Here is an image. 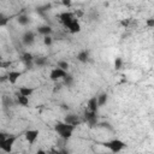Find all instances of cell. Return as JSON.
<instances>
[{
  "instance_id": "836d02e7",
  "label": "cell",
  "mask_w": 154,
  "mask_h": 154,
  "mask_svg": "<svg viewBox=\"0 0 154 154\" xmlns=\"http://www.w3.org/2000/svg\"><path fill=\"white\" fill-rule=\"evenodd\" d=\"M1 60H2V57H1V54H0V61H1Z\"/></svg>"
},
{
  "instance_id": "3957f363",
  "label": "cell",
  "mask_w": 154,
  "mask_h": 154,
  "mask_svg": "<svg viewBox=\"0 0 154 154\" xmlns=\"http://www.w3.org/2000/svg\"><path fill=\"white\" fill-rule=\"evenodd\" d=\"M66 73H67V72H66L65 70H63V69H60V67H55V69H53V70L51 71L49 78H51L52 81H58V79L63 78Z\"/></svg>"
},
{
  "instance_id": "30bf717a",
  "label": "cell",
  "mask_w": 154,
  "mask_h": 154,
  "mask_svg": "<svg viewBox=\"0 0 154 154\" xmlns=\"http://www.w3.org/2000/svg\"><path fill=\"white\" fill-rule=\"evenodd\" d=\"M67 29L70 30V32H72V34H77V32L81 31V25H79V23H78L77 19H73V20L67 25Z\"/></svg>"
},
{
  "instance_id": "277c9868",
  "label": "cell",
  "mask_w": 154,
  "mask_h": 154,
  "mask_svg": "<svg viewBox=\"0 0 154 154\" xmlns=\"http://www.w3.org/2000/svg\"><path fill=\"white\" fill-rule=\"evenodd\" d=\"M22 42L25 46H31L35 42V35L32 31H25L22 36Z\"/></svg>"
},
{
  "instance_id": "4316f807",
  "label": "cell",
  "mask_w": 154,
  "mask_h": 154,
  "mask_svg": "<svg viewBox=\"0 0 154 154\" xmlns=\"http://www.w3.org/2000/svg\"><path fill=\"white\" fill-rule=\"evenodd\" d=\"M11 65V63L10 61H6V63H2V60L0 61V67H2V69H5V67H8Z\"/></svg>"
},
{
  "instance_id": "5b68a950",
  "label": "cell",
  "mask_w": 154,
  "mask_h": 154,
  "mask_svg": "<svg viewBox=\"0 0 154 154\" xmlns=\"http://www.w3.org/2000/svg\"><path fill=\"white\" fill-rule=\"evenodd\" d=\"M84 118H85V122H87L90 126H93V125H95V124L97 123L96 112H91V111L87 109V111L84 112Z\"/></svg>"
},
{
  "instance_id": "4dcf8cb0",
  "label": "cell",
  "mask_w": 154,
  "mask_h": 154,
  "mask_svg": "<svg viewBox=\"0 0 154 154\" xmlns=\"http://www.w3.org/2000/svg\"><path fill=\"white\" fill-rule=\"evenodd\" d=\"M4 81H7V76H1L0 77V82H4Z\"/></svg>"
},
{
  "instance_id": "7402d4cb",
  "label": "cell",
  "mask_w": 154,
  "mask_h": 154,
  "mask_svg": "<svg viewBox=\"0 0 154 154\" xmlns=\"http://www.w3.org/2000/svg\"><path fill=\"white\" fill-rule=\"evenodd\" d=\"M60 135V137L63 138V140H69L71 136H72V130H67V131H63V132H60L59 134Z\"/></svg>"
},
{
  "instance_id": "83f0119b",
  "label": "cell",
  "mask_w": 154,
  "mask_h": 154,
  "mask_svg": "<svg viewBox=\"0 0 154 154\" xmlns=\"http://www.w3.org/2000/svg\"><path fill=\"white\" fill-rule=\"evenodd\" d=\"M61 4L64 5V6H66V7H70L71 6V0H61Z\"/></svg>"
},
{
  "instance_id": "8992f818",
  "label": "cell",
  "mask_w": 154,
  "mask_h": 154,
  "mask_svg": "<svg viewBox=\"0 0 154 154\" xmlns=\"http://www.w3.org/2000/svg\"><path fill=\"white\" fill-rule=\"evenodd\" d=\"M59 19H60L61 23L67 28V25L75 19V17H73V14H72L71 12H63V13L59 14Z\"/></svg>"
},
{
  "instance_id": "d6a6232c",
  "label": "cell",
  "mask_w": 154,
  "mask_h": 154,
  "mask_svg": "<svg viewBox=\"0 0 154 154\" xmlns=\"http://www.w3.org/2000/svg\"><path fill=\"white\" fill-rule=\"evenodd\" d=\"M1 25H5V24H4L2 22H0V26H1Z\"/></svg>"
},
{
  "instance_id": "f546056e",
  "label": "cell",
  "mask_w": 154,
  "mask_h": 154,
  "mask_svg": "<svg viewBox=\"0 0 154 154\" xmlns=\"http://www.w3.org/2000/svg\"><path fill=\"white\" fill-rule=\"evenodd\" d=\"M6 138V134H4V132H0V142L1 141H4Z\"/></svg>"
},
{
  "instance_id": "ac0fdd59",
  "label": "cell",
  "mask_w": 154,
  "mask_h": 154,
  "mask_svg": "<svg viewBox=\"0 0 154 154\" xmlns=\"http://www.w3.org/2000/svg\"><path fill=\"white\" fill-rule=\"evenodd\" d=\"M17 22H18V24H20V25H28L29 22H30V19H29L28 16H25V14H20V16H18Z\"/></svg>"
},
{
  "instance_id": "9c48e42d",
  "label": "cell",
  "mask_w": 154,
  "mask_h": 154,
  "mask_svg": "<svg viewBox=\"0 0 154 154\" xmlns=\"http://www.w3.org/2000/svg\"><path fill=\"white\" fill-rule=\"evenodd\" d=\"M20 76H22V72H20V71H10V73L7 75V81H8L10 83L14 84V83L19 79Z\"/></svg>"
},
{
  "instance_id": "d4e9b609",
  "label": "cell",
  "mask_w": 154,
  "mask_h": 154,
  "mask_svg": "<svg viewBox=\"0 0 154 154\" xmlns=\"http://www.w3.org/2000/svg\"><path fill=\"white\" fill-rule=\"evenodd\" d=\"M122 64H123L122 58H116V60H114V67H116V70H119L122 67Z\"/></svg>"
},
{
  "instance_id": "f1b7e54d",
  "label": "cell",
  "mask_w": 154,
  "mask_h": 154,
  "mask_svg": "<svg viewBox=\"0 0 154 154\" xmlns=\"http://www.w3.org/2000/svg\"><path fill=\"white\" fill-rule=\"evenodd\" d=\"M129 23H130V19H123V20L120 22V24H122L123 26H128Z\"/></svg>"
},
{
  "instance_id": "484cf974",
  "label": "cell",
  "mask_w": 154,
  "mask_h": 154,
  "mask_svg": "<svg viewBox=\"0 0 154 154\" xmlns=\"http://www.w3.org/2000/svg\"><path fill=\"white\" fill-rule=\"evenodd\" d=\"M147 25L149 26V28H153L154 26V19H152V18H149V19H147Z\"/></svg>"
},
{
  "instance_id": "8fae6325",
  "label": "cell",
  "mask_w": 154,
  "mask_h": 154,
  "mask_svg": "<svg viewBox=\"0 0 154 154\" xmlns=\"http://www.w3.org/2000/svg\"><path fill=\"white\" fill-rule=\"evenodd\" d=\"M65 123H67V124H71V125L76 126V125H78L81 122H79V119H78V117H77V116H75V114H69V116H66V117H65Z\"/></svg>"
},
{
  "instance_id": "6da1fadb",
  "label": "cell",
  "mask_w": 154,
  "mask_h": 154,
  "mask_svg": "<svg viewBox=\"0 0 154 154\" xmlns=\"http://www.w3.org/2000/svg\"><path fill=\"white\" fill-rule=\"evenodd\" d=\"M16 140H17V137H16V136L6 137L4 141H1V142H0V149H2V150H4V152H6V153H10V152L12 150V147H13V144H14Z\"/></svg>"
},
{
  "instance_id": "cb8c5ba5",
  "label": "cell",
  "mask_w": 154,
  "mask_h": 154,
  "mask_svg": "<svg viewBox=\"0 0 154 154\" xmlns=\"http://www.w3.org/2000/svg\"><path fill=\"white\" fill-rule=\"evenodd\" d=\"M52 42H53V38L51 37V35H46V36L43 37V43H45L46 46H51Z\"/></svg>"
},
{
  "instance_id": "2e32d148",
  "label": "cell",
  "mask_w": 154,
  "mask_h": 154,
  "mask_svg": "<svg viewBox=\"0 0 154 154\" xmlns=\"http://www.w3.org/2000/svg\"><path fill=\"white\" fill-rule=\"evenodd\" d=\"M34 93V88H29V87H20L19 88V94L24 95V96H30Z\"/></svg>"
},
{
  "instance_id": "5bb4252c",
  "label": "cell",
  "mask_w": 154,
  "mask_h": 154,
  "mask_svg": "<svg viewBox=\"0 0 154 154\" xmlns=\"http://www.w3.org/2000/svg\"><path fill=\"white\" fill-rule=\"evenodd\" d=\"M34 64L37 65L38 67H42V66H46L48 64V60L45 57H38V58H34Z\"/></svg>"
},
{
  "instance_id": "d6986e66",
  "label": "cell",
  "mask_w": 154,
  "mask_h": 154,
  "mask_svg": "<svg viewBox=\"0 0 154 154\" xmlns=\"http://www.w3.org/2000/svg\"><path fill=\"white\" fill-rule=\"evenodd\" d=\"M17 101H18L19 105L26 106V105H29V96H24V95L19 94V95L17 96Z\"/></svg>"
},
{
  "instance_id": "7c38bea8",
  "label": "cell",
  "mask_w": 154,
  "mask_h": 154,
  "mask_svg": "<svg viewBox=\"0 0 154 154\" xmlns=\"http://www.w3.org/2000/svg\"><path fill=\"white\" fill-rule=\"evenodd\" d=\"M97 99L96 97H91L89 101H88V106H87V109L91 111V112H97Z\"/></svg>"
},
{
  "instance_id": "ffe728a7",
  "label": "cell",
  "mask_w": 154,
  "mask_h": 154,
  "mask_svg": "<svg viewBox=\"0 0 154 154\" xmlns=\"http://www.w3.org/2000/svg\"><path fill=\"white\" fill-rule=\"evenodd\" d=\"M96 99H97V105H99V106H103V105L107 102V94L103 93V94L99 95Z\"/></svg>"
},
{
  "instance_id": "9a60e30c",
  "label": "cell",
  "mask_w": 154,
  "mask_h": 154,
  "mask_svg": "<svg viewBox=\"0 0 154 154\" xmlns=\"http://www.w3.org/2000/svg\"><path fill=\"white\" fill-rule=\"evenodd\" d=\"M88 58H89V53L87 51H81L78 54H77V59L81 61V63H87L88 61Z\"/></svg>"
},
{
  "instance_id": "4fadbf2b",
  "label": "cell",
  "mask_w": 154,
  "mask_h": 154,
  "mask_svg": "<svg viewBox=\"0 0 154 154\" xmlns=\"http://www.w3.org/2000/svg\"><path fill=\"white\" fill-rule=\"evenodd\" d=\"M37 31L40 32V34H42V35H51L52 34V28L49 26V25H41V26H38L37 28Z\"/></svg>"
},
{
  "instance_id": "ba28073f",
  "label": "cell",
  "mask_w": 154,
  "mask_h": 154,
  "mask_svg": "<svg viewBox=\"0 0 154 154\" xmlns=\"http://www.w3.org/2000/svg\"><path fill=\"white\" fill-rule=\"evenodd\" d=\"M38 130H28L26 132H25V140L30 143V144H32L35 141H36V138L38 137Z\"/></svg>"
},
{
  "instance_id": "603a6c76",
  "label": "cell",
  "mask_w": 154,
  "mask_h": 154,
  "mask_svg": "<svg viewBox=\"0 0 154 154\" xmlns=\"http://www.w3.org/2000/svg\"><path fill=\"white\" fill-rule=\"evenodd\" d=\"M63 79H64V83L66 84V85H71L72 84V82H73V78H72V76H69L67 73L63 77Z\"/></svg>"
},
{
  "instance_id": "7a4b0ae2",
  "label": "cell",
  "mask_w": 154,
  "mask_h": 154,
  "mask_svg": "<svg viewBox=\"0 0 154 154\" xmlns=\"http://www.w3.org/2000/svg\"><path fill=\"white\" fill-rule=\"evenodd\" d=\"M105 146H106L107 148H109L111 152L117 153V152H120V150L125 147V143H124L123 141H120V140H112V141L105 143Z\"/></svg>"
},
{
  "instance_id": "52a82bcc",
  "label": "cell",
  "mask_w": 154,
  "mask_h": 154,
  "mask_svg": "<svg viewBox=\"0 0 154 154\" xmlns=\"http://www.w3.org/2000/svg\"><path fill=\"white\" fill-rule=\"evenodd\" d=\"M73 129H75V126L73 125H71V124H67V123H57L55 125H54V130L58 132V134H60V132H63V131H67V130H72L73 131Z\"/></svg>"
},
{
  "instance_id": "e0dca14e",
  "label": "cell",
  "mask_w": 154,
  "mask_h": 154,
  "mask_svg": "<svg viewBox=\"0 0 154 154\" xmlns=\"http://www.w3.org/2000/svg\"><path fill=\"white\" fill-rule=\"evenodd\" d=\"M22 61L25 64V63H32L34 61V55L29 52H25L22 54Z\"/></svg>"
},
{
  "instance_id": "1f68e13d",
  "label": "cell",
  "mask_w": 154,
  "mask_h": 154,
  "mask_svg": "<svg viewBox=\"0 0 154 154\" xmlns=\"http://www.w3.org/2000/svg\"><path fill=\"white\" fill-rule=\"evenodd\" d=\"M61 108H63V109H69V106H66V105H61Z\"/></svg>"
},
{
  "instance_id": "44dd1931",
  "label": "cell",
  "mask_w": 154,
  "mask_h": 154,
  "mask_svg": "<svg viewBox=\"0 0 154 154\" xmlns=\"http://www.w3.org/2000/svg\"><path fill=\"white\" fill-rule=\"evenodd\" d=\"M57 67H60V69L67 71V69H69V63H67V61H64V60H59L58 64H57Z\"/></svg>"
}]
</instances>
